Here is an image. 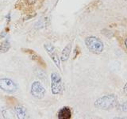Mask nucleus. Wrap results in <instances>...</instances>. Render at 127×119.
Listing matches in <instances>:
<instances>
[{
	"instance_id": "nucleus-1",
	"label": "nucleus",
	"mask_w": 127,
	"mask_h": 119,
	"mask_svg": "<svg viewBox=\"0 0 127 119\" xmlns=\"http://www.w3.org/2000/svg\"><path fill=\"white\" fill-rule=\"evenodd\" d=\"M118 100L115 94H109L97 98L94 102L95 108L102 110H110L114 108H117L118 106Z\"/></svg>"
},
{
	"instance_id": "nucleus-2",
	"label": "nucleus",
	"mask_w": 127,
	"mask_h": 119,
	"mask_svg": "<svg viewBox=\"0 0 127 119\" xmlns=\"http://www.w3.org/2000/svg\"><path fill=\"white\" fill-rule=\"evenodd\" d=\"M84 43L87 49L94 54H100L104 50V45L102 41L95 36L87 37L85 39Z\"/></svg>"
},
{
	"instance_id": "nucleus-3",
	"label": "nucleus",
	"mask_w": 127,
	"mask_h": 119,
	"mask_svg": "<svg viewBox=\"0 0 127 119\" xmlns=\"http://www.w3.org/2000/svg\"><path fill=\"white\" fill-rule=\"evenodd\" d=\"M63 90V83L61 75L57 72L51 74V91L54 95L61 94Z\"/></svg>"
},
{
	"instance_id": "nucleus-4",
	"label": "nucleus",
	"mask_w": 127,
	"mask_h": 119,
	"mask_svg": "<svg viewBox=\"0 0 127 119\" xmlns=\"http://www.w3.org/2000/svg\"><path fill=\"white\" fill-rule=\"evenodd\" d=\"M30 94L35 98L41 99L45 95V89L41 82L35 81L32 83L30 88Z\"/></svg>"
},
{
	"instance_id": "nucleus-5",
	"label": "nucleus",
	"mask_w": 127,
	"mask_h": 119,
	"mask_svg": "<svg viewBox=\"0 0 127 119\" xmlns=\"http://www.w3.org/2000/svg\"><path fill=\"white\" fill-rule=\"evenodd\" d=\"M0 89L6 93L13 94L18 90V86L16 83L10 79L2 78L0 79Z\"/></svg>"
},
{
	"instance_id": "nucleus-6",
	"label": "nucleus",
	"mask_w": 127,
	"mask_h": 119,
	"mask_svg": "<svg viewBox=\"0 0 127 119\" xmlns=\"http://www.w3.org/2000/svg\"><path fill=\"white\" fill-rule=\"evenodd\" d=\"M22 50L29 56L30 58L32 60H33L37 64L41 66V67H43V68H46L47 65H46L45 60H44V59L38 53H36L34 50H32L30 49H25V48L22 49Z\"/></svg>"
},
{
	"instance_id": "nucleus-7",
	"label": "nucleus",
	"mask_w": 127,
	"mask_h": 119,
	"mask_svg": "<svg viewBox=\"0 0 127 119\" xmlns=\"http://www.w3.org/2000/svg\"><path fill=\"white\" fill-rule=\"evenodd\" d=\"M44 48H45L47 53L49 54L50 58L52 59V60H53V63H55V65L57 67V68L61 69V59L59 58L57 52H56L55 47L52 45V44L47 43V44H45V45H44Z\"/></svg>"
},
{
	"instance_id": "nucleus-8",
	"label": "nucleus",
	"mask_w": 127,
	"mask_h": 119,
	"mask_svg": "<svg viewBox=\"0 0 127 119\" xmlns=\"http://www.w3.org/2000/svg\"><path fill=\"white\" fill-rule=\"evenodd\" d=\"M57 117L59 119H70L71 118V110L69 107L64 106L59 110Z\"/></svg>"
},
{
	"instance_id": "nucleus-9",
	"label": "nucleus",
	"mask_w": 127,
	"mask_h": 119,
	"mask_svg": "<svg viewBox=\"0 0 127 119\" xmlns=\"http://www.w3.org/2000/svg\"><path fill=\"white\" fill-rule=\"evenodd\" d=\"M71 52V43H69L64 48V49L61 52V58L60 59H61V60L62 62H66L69 59Z\"/></svg>"
},
{
	"instance_id": "nucleus-10",
	"label": "nucleus",
	"mask_w": 127,
	"mask_h": 119,
	"mask_svg": "<svg viewBox=\"0 0 127 119\" xmlns=\"http://www.w3.org/2000/svg\"><path fill=\"white\" fill-rule=\"evenodd\" d=\"M14 111L15 115L17 116L18 118L24 119V118H28V114H27L26 109L22 106H18L14 107Z\"/></svg>"
},
{
	"instance_id": "nucleus-11",
	"label": "nucleus",
	"mask_w": 127,
	"mask_h": 119,
	"mask_svg": "<svg viewBox=\"0 0 127 119\" xmlns=\"http://www.w3.org/2000/svg\"><path fill=\"white\" fill-rule=\"evenodd\" d=\"M10 48V43L9 41V40L6 39L5 41H3L1 45H0V53H5L6 52L9 51Z\"/></svg>"
},
{
	"instance_id": "nucleus-12",
	"label": "nucleus",
	"mask_w": 127,
	"mask_h": 119,
	"mask_svg": "<svg viewBox=\"0 0 127 119\" xmlns=\"http://www.w3.org/2000/svg\"><path fill=\"white\" fill-rule=\"evenodd\" d=\"M117 108L121 112L127 113V102H124L123 103H121V104H118Z\"/></svg>"
},
{
	"instance_id": "nucleus-13",
	"label": "nucleus",
	"mask_w": 127,
	"mask_h": 119,
	"mask_svg": "<svg viewBox=\"0 0 127 119\" xmlns=\"http://www.w3.org/2000/svg\"><path fill=\"white\" fill-rule=\"evenodd\" d=\"M39 1V0H26V2L28 6H33L35 5L36 3H37V2Z\"/></svg>"
},
{
	"instance_id": "nucleus-14",
	"label": "nucleus",
	"mask_w": 127,
	"mask_h": 119,
	"mask_svg": "<svg viewBox=\"0 0 127 119\" xmlns=\"http://www.w3.org/2000/svg\"><path fill=\"white\" fill-rule=\"evenodd\" d=\"M123 91H124V93L127 95V83L124 85V87H123Z\"/></svg>"
},
{
	"instance_id": "nucleus-15",
	"label": "nucleus",
	"mask_w": 127,
	"mask_h": 119,
	"mask_svg": "<svg viewBox=\"0 0 127 119\" xmlns=\"http://www.w3.org/2000/svg\"><path fill=\"white\" fill-rule=\"evenodd\" d=\"M124 45H125V47H126V49L127 50V37L124 40Z\"/></svg>"
},
{
	"instance_id": "nucleus-16",
	"label": "nucleus",
	"mask_w": 127,
	"mask_h": 119,
	"mask_svg": "<svg viewBox=\"0 0 127 119\" xmlns=\"http://www.w3.org/2000/svg\"><path fill=\"white\" fill-rule=\"evenodd\" d=\"M116 118V119H121V118H123V119H127V117H122V118H121V117H116V118Z\"/></svg>"
},
{
	"instance_id": "nucleus-17",
	"label": "nucleus",
	"mask_w": 127,
	"mask_h": 119,
	"mask_svg": "<svg viewBox=\"0 0 127 119\" xmlns=\"http://www.w3.org/2000/svg\"><path fill=\"white\" fill-rule=\"evenodd\" d=\"M126 1H127V0H126Z\"/></svg>"
}]
</instances>
